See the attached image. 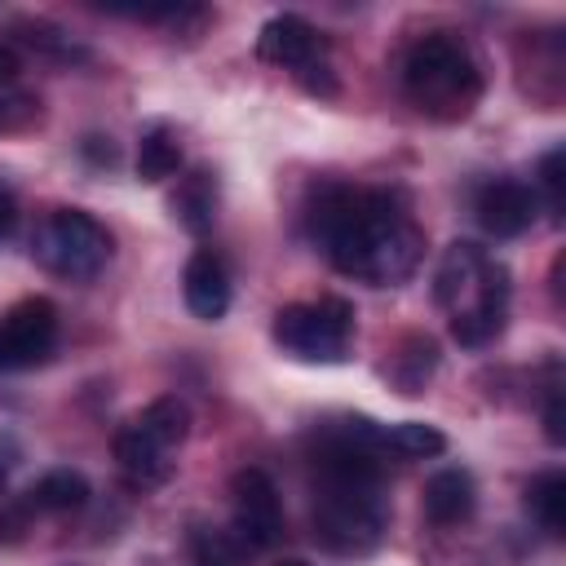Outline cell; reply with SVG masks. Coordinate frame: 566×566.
Masks as SVG:
<instances>
[{"mask_svg":"<svg viewBox=\"0 0 566 566\" xmlns=\"http://www.w3.org/2000/svg\"><path fill=\"white\" fill-rule=\"evenodd\" d=\"M310 239L323 248V256L371 287L402 283L420 256H424V230L416 226L407 199L398 190H371V186H318L310 208Z\"/></svg>","mask_w":566,"mask_h":566,"instance_id":"cell-1","label":"cell"},{"mask_svg":"<svg viewBox=\"0 0 566 566\" xmlns=\"http://www.w3.org/2000/svg\"><path fill=\"white\" fill-rule=\"evenodd\" d=\"M402 93L420 115L455 124L482 102V71L451 31H429L402 57Z\"/></svg>","mask_w":566,"mask_h":566,"instance_id":"cell-2","label":"cell"},{"mask_svg":"<svg viewBox=\"0 0 566 566\" xmlns=\"http://www.w3.org/2000/svg\"><path fill=\"white\" fill-rule=\"evenodd\" d=\"M31 248L40 256V265L62 279H93L111 261V234L84 208H53L40 221Z\"/></svg>","mask_w":566,"mask_h":566,"instance_id":"cell-3","label":"cell"},{"mask_svg":"<svg viewBox=\"0 0 566 566\" xmlns=\"http://www.w3.org/2000/svg\"><path fill=\"white\" fill-rule=\"evenodd\" d=\"M270 336L301 363H336V358H345V345L354 336V305L340 296L283 305L274 314Z\"/></svg>","mask_w":566,"mask_h":566,"instance_id":"cell-4","label":"cell"},{"mask_svg":"<svg viewBox=\"0 0 566 566\" xmlns=\"http://www.w3.org/2000/svg\"><path fill=\"white\" fill-rule=\"evenodd\" d=\"M57 349V305L49 296H27L0 314V376L31 371Z\"/></svg>","mask_w":566,"mask_h":566,"instance_id":"cell-5","label":"cell"},{"mask_svg":"<svg viewBox=\"0 0 566 566\" xmlns=\"http://www.w3.org/2000/svg\"><path fill=\"white\" fill-rule=\"evenodd\" d=\"M509 296H513L509 270H504L495 256H486L473 296H469L460 310H451V336H455L464 349L491 345V340L504 332V323H509Z\"/></svg>","mask_w":566,"mask_h":566,"instance_id":"cell-6","label":"cell"},{"mask_svg":"<svg viewBox=\"0 0 566 566\" xmlns=\"http://www.w3.org/2000/svg\"><path fill=\"white\" fill-rule=\"evenodd\" d=\"M230 509H234V531L248 548H274L283 539V504L279 486L270 482L265 469H239L230 482Z\"/></svg>","mask_w":566,"mask_h":566,"instance_id":"cell-7","label":"cell"},{"mask_svg":"<svg viewBox=\"0 0 566 566\" xmlns=\"http://www.w3.org/2000/svg\"><path fill=\"white\" fill-rule=\"evenodd\" d=\"M327 53V40L314 22H305L301 13H274L261 31H256V57L270 62V66H283V71H305L314 62H323Z\"/></svg>","mask_w":566,"mask_h":566,"instance_id":"cell-8","label":"cell"},{"mask_svg":"<svg viewBox=\"0 0 566 566\" xmlns=\"http://www.w3.org/2000/svg\"><path fill=\"white\" fill-rule=\"evenodd\" d=\"M473 212H478V226H482L486 234H495V239H517V234H526V230L535 226V217H539V195H535L526 181L504 177V181H491V186L478 190Z\"/></svg>","mask_w":566,"mask_h":566,"instance_id":"cell-9","label":"cell"},{"mask_svg":"<svg viewBox=\"0 0 566 566\" xmlns=\"http://www.w3.org/2000/svg\"><path fill=\"white\" fill-rule=\"evenodd\" d=\"M181 296H186V310H190L199 323L226 318V310H230V274H226V261H221L212 248H199V252L186 261Z\"/></svg>","mask_w":566,"mask_h":566,"instance_id":"cell-10","label":"cell"},{"mask_svg":"<svg viewBox=\"0 0 566 566\" xmlns=\"http://www.w3.org/2000/svg\"><path fill=\"white\" fill-rule=\"evenodd\" d=\"M111 447H115V460H119V469H124L128 482H137V486H159V482L172 478V447L159 442V438H155L150 429H142L137 420L119 424Z\"/></svg>","mask_w":566,"mask_h":566,"instance_id":"cell-11","label":"cell"},{"mask_svg":"<svg viewBox=\"0 0 566 566\" xmlns=\"http://www.w3.org/2000/svg\"><path fill=\"white\" fill-rule=\"evenodd\" d=\"M482 265H486V252H482L478 243H469V239L451 243V248L442 252V261H438V274H433V301H438L442 310H460V305L473 296Z\"/></svg>","mask_w":566,"mask_h":566,"instance_id":"cell-12","label":"cell"},{"mask_svg":"<svg viewBox=\"0 0 566 566\" xmlns=\"http://www.w3.org/2000/svg\"><path fill=\"white\" fill-rule=\"evenodd\" d=\"M478 504V486L469 478V469H438L424 482V517L433 526H455L473 513Z\"/></svg>","mask_w":566,"mask_h":566,"instance_id":"cell-13","label":"cell"},{"mask_svg":"<svg viewBox=\"0 0 566 566\" xmlns=\"http://www.w3.org/2000/svg\"><path fill=\"white\" fill-rule=\"evenodd\" d=\"M172 217H177L190 234H203V230L217 221V181H212L208 168H195V172L177 186V195H172Z\"/></svg>","mask_w":566,"mask_h":566,"instance_id":"cell-14","label":"cell"},{"mask_svg":"<svg viewBox=\"0 0 566 566\" xmlns=\"http://www.w3.org/2000/svg\"><path fill=\"white\" fill-rule=\"evenodd\" d=\"M88 500V478L75 473V469H49L31 491H27V504L35 513H71Z\"/></svg>","mask_w":566,"mask_h":566,"instance_id":"cell-15","label":"cell"},{"mask_svg":"<svg viewBox=\"0 0 566 566\" xmlns=\"http://www.w3.org/2000/svg\"><path fill=\"white\" fill-rule=\"evenodd\" d=\"M177 168H181V142H177V133L168 124H150L142 133V142H137V177L146 186H155V181L172 177Z\"/></svg>","mask_w":566,"mask_h":566,"instance_id":"cell-16","label":"cell"},{"mask_svg":"<svg viewBox=\"0 0 566 566\" xmlns=\"http://www.w3.org/2000/svg\"><path fill=\"white\" fill-rule=\"evenodd\" d=\"M380 451L402 455V460H429V455L447 451V433H442L438 424H424V420L385 424V429H380Z\"/></svg>","mask_w":566,"mask_h":566,"instance_id":"cell-17","label":"cell"},{"mask_svg":"<svg viewBox=\"0 0 566 566\" xmlns=\"http://www.w3.org/2000/svg\"><path fill=\"white\" fill-rule=\"evenodd\" d=\"M433 367H438V345H433L429 336H407L402 349H398L394 363H389V376H394V385H398L402 394H420L424 380L433 376Z\"/></svg>","mask_w":566,"mask_h":566,"instance_id":"cell-18","label":"cell"},{"mask_svg":"<svg viewBox=\"0 0 566 566\" xmlns=\"http://www.w3.org/2000/svg\"><path fill=\"white\" fill-rule=\"evenodd\" d=\"M526 509L535 513V522L548 531V535H566V478L557 469L539 473L531 486H526Z\"/></svg>","mask_w":566,"mask_h":566,"instance_id":"cell-19","label":"cell"},{"mask_svg":"<svg viewBox=\"0 0 566 566\" xmlns=\"http://www.w3.org/2000/svg\"><path fill=\"white\" fill-rule=\"evenodd\" d=\"M142 429H150L159 442H168V447H181L186 442V433H190V411H186V402L181 398H155L146 411H137L133 416Z\"/></svg>","mask_w":566,"mask_h":566,"instance_id":"cell-20","label":"cell"},{"mask_svg":"<svg viewBox=\"0 0 566 566\" xmlns=\"http://www.w3.org/2000/svg\"><path fill=\"white\" fill-rule=\"evenodd\" d=\"M190 557H195V566H239L234 544L221 531H203V526H195V535H190Z\"/></svg>","mask_w":566,"mask_h":566,"instance_id":"cell-21","label":"cell"},{"mask_svg":"<svg viewBox=\"0 0 566 566\" xmlns=\"http://www.w3.org/2000/svg\"><path fill=\"white\" fill-rule=\"evenodd\" d=\"M35 115H40V102H35L31 93H4V88H0V133L27 128Z\"/></svg>","mask_w":566,"mask_h":566,"instance_id":"cell-22","label":"cell"},{"mask_svg":"<svg viewBox=\"0 0 566 566\" xmlns=\"http://www.w3.org/2000/svg\"><path fill=\"white\" fill-rule=\"evenodd\" d=\"M18 31H27L22 40L27 44H35V49H49V53H57V57H84L75 44H71V35H62L57 27H49V22H22Z\"/></svg>","mask_w":566,"mask_h":566,"instance_id":"cell-23","label":"cell"},{"mask_svg":"<svg viewBox=\"0 0 566 566\" xmlns=\"http://www.w3.org/2000/svg\"><path fill=\"white\" fill-rule=\"evenodd\" d=\"M562 164H566V150H562V146H553V150L539 159V186L548 190L553 212H562Z\"/></svg>","mask_w":566,"mask_h":566,"instance_id":"cell-24","label":"cell"},{"mask_svg":"<svg viewBox=\"0 0 566 566\" xmlns=\"http://www.w3.org/2000/svg\"><path fill=\"white\" fill-rule=\"evenodd\" d=\"M544 433H548L553 447L566 442V407H562V394H553L548 407H544Z\"/></svg>","mask_w":566,"mask_h":566,"instance_id":"cell-25","label":"cell"},{"mask_svg":"<svg viewBox=\"0 0 566 566\" xmlns=\"http://www.w3.org/2000/svg\"><path fill=\"white\" fill-rule=\"evenodd\" d=\"M13 226H18V199H13V190L0 186V239H9Z\"/></svg>","mask_w":566,"mask_h":566,"instance_id":"cell-26","label":"cell"},{"mask_svg":"<svg viewBox=\"0 0 566 566\" xmlns=\"http://www.w3.org/2000/svg\"><path fill=\"white\" fill-rule=\"evenodd\" d=\"M18 71H22V62H18V53H13L9 44H0V88H9V84L18 80Z\"/></svg>","mask_w":566,"mask_h":566,"instance_id":"cell-27","label":"cell"},{"mask_svg":"<svg viewBox=\"0 0 566 566\" xmlns=\"http://www.w3.org/2000/svg\"><path fill=\"white\" fill-rule=\"evenodd\" d=\"M13 464H18V442L9 433H0V482L13 473Z\"/></svg>","mask_w":566,"mask_h":566,"instance_id":"cell-28","label":"cell"},{"mask_svg":"<svg viewBox=\"0 0 566 566\" xmlns=\"http://www.w3.org/2000/svg\"><path fill=\"white\" fill-rule=\"evenodd\" d=\"M283 566H310V562H283Z\"/></svg>","mask_w":566,"mask_h":566,"instance_id":"cell-29","label":"cell"}]
</instances>
